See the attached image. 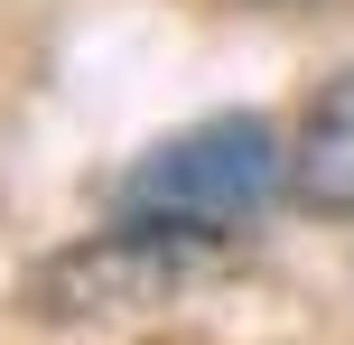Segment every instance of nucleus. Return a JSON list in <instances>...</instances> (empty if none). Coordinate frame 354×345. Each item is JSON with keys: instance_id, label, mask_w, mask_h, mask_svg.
Masks as SVG:
<instances>
[{"instance_id": "f257e3e1", "label": "nucleus", "mask_w": 354, "mask_h": 345, "mask_svg": "<svg viewBox=\"0 0 354 345\" xmlns=\"http://www.w3.org/2000/svg\"><path fill=\"white\" fill-rule=\"evenodd\" d=\"M280 187H289V140H280V122H261V112H214V122L168 131L159 149H140V159L122 168L112 215L224 252L233 234H252V224L280 205Z\"/></svg>"}, {"instance_id": "f03ea898", "label": "nucleus", "mask_w": 354, "mask_h": 345, "mask_svg": "<svg viewBox=\"0 0 354 345\" xmlns=\"http://www.w3.org/2000/svg\"><path fill=\"white\" fill-rule=\"evenodd\" d=\"M214 243H187V234H149V224H122L112 234L75 243L37 271V308L47 317H112V308H149V299H177L187 280L214 271Z\"/></svg>"}, {"instance_id": "7ed1b4c3", "label": "nucleus", "mask_w": 354, "mask_h": 345, "mask_svg": "<svg viewBox=\"0 0 354 345\" xmlns=\"http://www.w3.org/2000/svg\"><path fill=\"white\" fill-rule=\"evenodd\" d=\"M289 196H299L308 215L354 224V66L326 75V84L308 93L299 131H289Z\"/></svg>"}]
</instances>
